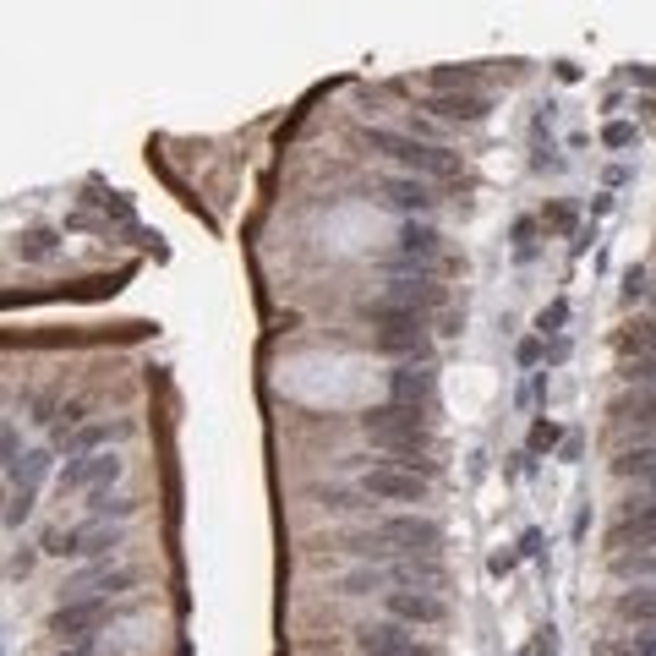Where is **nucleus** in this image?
<instances>
[{"mask_svg": "<svg viewBox=\"0 0 656 656\" xmlns=\"http://www.w3.org/2000/svg\"><path fill=\"white\" fill-rule=\"evenodd\" d=\"M361 143H367L372 154H389L394 164H405V170H416V175H449L454 170L449 148H432V143H421V137L389 132V126H367Z\"/></svg>", "mask_w": 656, "mask_h": 656, "instance_id": "2", "label": "nucleus"}, {"mask_svg": "<svg viewBox=\"0 0 656 656\" xmlns=\"http://www.w3.org/2000/svg\"><path fill=\"white\" fill-rule=\"evenodd\" d=\"M33 514V492L28 487H11V498H6V525H22Z\"/></svg>", "mask_w": 656, "mask_h": 656, "instance_id": "27", "label": "nucleus"}, {"mask_svg": "<svg viewBox=\"0 0 656 656\" xmlns=\"http://www.w3.org/2000/svg\"><path fill=\"white\" fill-rule=\"evenodd\" d=\"M542 356H547V350H542V339H525V345H520V367H536Z\"/></svg>", "mask_w": 656, "mask_h": 656, "instance_id": "32", "label": "nucleus"}, {"mask_svg": "<svg viewBox=\"0 0 656 656\" xmlns=\"http://www.w3.org/2000/svg\"><path fill=\"white\" fill-rule=\"evenodd\" d=\"M121 476V460L115 454H82L77 465L61 471V492H82V487H99V482H115Z\"/></svg>", "mask_w": 656, "mask_h": 656, "instance_id": "13", "label": "nucleus"}, {"mask_svg": "<svg viewBox=\"0 0 656 656\" xmlns=\"http://www.w3.org/2000/svg\"><path fill=\"white\" fill-rule=\"evenodd\" d=\"M651 296H656V285H651Z\"/></svg>", "mask_w": 656, "mask_h": 656, "instance_id": "35", "label": "nucleus"}, {"mask_svg": "<svg viewBox=\"0 0 656 656\" xmlns=\"http://www.w3.org/2000/svg\"><path fill=\"white\" fill-rule=\"evenodd\" d=\"M383 542H400V553H438L443 531L432 520H416V514H400V520L383 525Z\"/></svg>", "mask_w": 656, "mask_h": 656, "instance_id": "10", "label": "nucleus"}, {"mask_svg": "<svg viewBox=\"0 0 656 656\" xmlns=\"http://www.w3.org/2000/svg\"><path fill=\"white\" fill-rule=\"evenodd\" d=\"M613 574H618V580H635V574H640V580H656V553H618L613 558Z\"/></svg>", "mask_w": 656, "mask_h": 656, "instance_id": "22", "label": "nucleus"}, {"mask_svg": "<svg viewBox=\"0 0 656 656\" xmlns=\"http://www.w3.org/2000/svg\"><path fill=\"white\" fill-rule=\"evenodd\" d=\"M378 192H383V203L400 208L405 219H416V214H427V208H432L427 181H410V175H389V181H378Z\"/></svg>", "mask_w": 656, "mask_h": 656, "instance_id": "14", "label": "nucleus"}, {"mask_svg": "<svg viewBox=\"0 0 656 656\" xmlns=\"http://www.w3.org/2000/svg\"><path fill=\"white\" fill-rule=\"evenodd\" d=\"M383 296H389L394 307H405V312H432V307H443V285H432L427 274H421V279H394Z\"/></svg>", "mask_w": 656, "mask_h": 656, "instance_id": "16", "label": "nucleus"}, {"mask_svg": "<svg viewBox=\"0 0 656 656\" xmlns=\"http://www.w3.org/2000/svg\"><path fill=\"white\" fill-rule=\"evenodd\" d=\"M110 613H115V607L104 602V596H72L66 607H55V613H50V635L82 640V635H93L99 624H110Z\"/></svg>", "mask_w": 656, "mask_h": 656, "instance_id": "6", "label": "nucleus"}, {"mask_svg": "<svg viewBox=\"0 0 656 656\" xmlns=\"http://www.w3.org/2000/svg\"><path fill=\"white\" fill-rule=\"evenodd\" d=\"M651 323H656V318H651Z\"/></svg>", "mask_w": 656, "mask_h": 656, "instance_id": "36", "label": "nucleus"}, {"mask_svg": "<svg viewBox=\"0 0 656 656\" xmlns=\"http://www.w3.org/2000/svg\"><path fill=\"white\" fill-rule=\"evenodd\" d=\"M558 438H564V427H558V421H536V427H531V454L558 449Z\"/></svg>", "mask_w": 656, "mask_h": 656, "instance_id": "26", "label": "nucleus"}, {"mask_svg": "<svg viewBox=\"0 0 656 656\" xmlns=\"http://www.w3.org/2000/svg\"><path fill=\"white\" fill-rule=\"evenodd\" d=\"M55 656H88V651H82V646H72V651H55Z\"/></svg>", "mask_w": 656, "mask_h": 656, "instance_id": "34", "label": "nucleus"}, {"mask_svg": "<svg viewBox=\"0 0 656 656\" xmlns=\"http://www.w3.org/2000/svg\"><path fill=\"white\" fill-rule=\"evenodd\" d=\"M613 421L624 427H656V389H629L613 400Z\"/></svg>", "mask_w": 656, "mask_h": 656, "instance_id": "19", "label": "nucleus"}, {"mask_svg": "<svg viewBox=\"0 0 656 656\" xmlns=\"http://www.w3.org/2000/svg\"><path fill=\"white\" fill-rule=\"evenodd\" d=\"M432 389H438V372H432V361H405V367H394L389 372V394H394V405H410V410H421L432 400Z\"/></svg>", "mask_w": 656, "mask_h": 656, "instance_id": "8", "label": "nucleus"}, {"mask_svg": "<svg viewBox=\"0 0 656 656\" xmlns=\"http://www.w3.org/2000/svg\"><path fill=\"white\" fill-rule=\"evenodd\" d=\"M613 476L618 482H635L640 492H656V443H635L613 460Z\"/></svg>", "mask_w": 656, "mask_h": 656, "instance_id": "15", "label": "nucleus"}, {"mask_svg": "<svg viewBox=\"0 0 656 656\" xmlns=\"http://www.w3.org/2000/svg\"><path fill=\"white\" fill-rule=\"evenodd\" d=\"M531 236H536V225H531V219H520V225H514V241L531 246Z\"/></svg>", "mask_w": 656, "mask_h": 656, "instance_id": "33", "label": "nucleus"}, {"mask_svg": "<svg viewBox=\"0 0 656 656\" xmlns=\"http://www.w3.org/2000/svg\"><path fill=\"white\" fill-rule=\"evenodd\" d=\"M361 492H372V498H383V503H421L427 498V476L405 471V465H372V471L361 476Z\"/></svg>", "mask_w": 656, "mask_h": 656, "instance_id": "5", "label": "nucleus"}, {"mask_svg": "<svg viewBox=\"0 0 656 656\" xmlns=\"http://www.w3.org/2000/svg\"><path fill=\"white\" fill-rule=\"evenodd\" d=\"M50 246H55L50 230H28V236H22V257H50Z\"/></svg>", "mask_w": 656, "mask_h": 656, "instance_id": "29", "label": "nucleus"}, {"mask_svg": "<svg viewBox=\"0 0 656 656\" xmlns=\"http://www.w3.org/2000/svg\"><path fill=\"white\" fill-rule=\"evenodd\" d=\"M618 378L629 383V389H656V356H640V361H624L618 367Z\"/></svg>", "mask_w": 656, "mask_h": 656, "instance_id": "23", "label": "nucleus"}, {"mask_svg": "<svg viewBox=\"0 0 656 656\" xmlns=\"http://www.w3.org/2000/svg\"><path fill=\"white\" fill-rule=\"evenodd\" d=\"M482 66H438L432 72V93H476Z\"/></svg>", "mask_w": 656, "mask_h": 656, "instance_id": "20", "label": "nucleus"}, {"mask_svg": "<svg viewBox=\"0 0 656 656\" xmlns=\"http://www.w3.org/2000/svg\"><path fill=\"white\" fill-rule=\"evenodd\" d=\"M356 651H361V656H427V651L416 646V635H410L405 624H394V618L361 629V635H356Z\"/></svg>", "mask_w": 656, "mask_h": 656, "instance_id": "7", "label": "nucleus"}, {"mask_svg": "<svg viewBox=\"0 0 656 656\" xmlns=\"http://www.w3.org/2000/svg\"><path fill=\"white\" fill-rule=\"evenodd\" d=\"M564 318H569V307H564V301H553V307H547L542 318H536V328H542V334H547V328H558Z\"/></svg>", "mask_w": 656, "mask_h": 656, "instance_id": "31", "label": "nucleus"}, {"mask_svg": "<svg viewBox=\"0 0 656 656\" xmlns=\"http://www.w3.org/2000/svg\"><path fill=\"white\" fill-rule=\"evenodd\" d=\"M378 350H383V356H416V361H427L432 356V339H427V328H421V323H400V328H378Z\"/></svg>", "mask_w": 656, "mask_h": 656, "instance_id": "17", "label": "nucleus"}, {"mask_svg": "<svg viewBox=\"0 0 656 656\" xmlns=\"http://www.w3.org/2000/svg\"><path fill=\"white\" fill-rule=\"evenodd\" d=\"M607 547H613V558L618 553H656V492L624 498L613 531H607Z\"/></svg>", "mask_w": 656, "mask_h": 656, "instance_id": "3", "label": "nucleus"}, {"mask_svg": "<svg viewBox=\"0 0 656 656\" xmlns=\"http://www.w3.org/2000/svg\"><path fill=\"white\" fill-rule=\"evenodd\" d=\"M602 143L607 148H635V126H629V121H607L602 126Z\"/></svg>", "mask_w": 656, "mask_h": 656, "instance_id": "28", "label": "nucleus"}, {"mask_svg": "<svg viewBox=\"0 0 656 656\" xmlns=\"http://www.w3.org/2000/svg\"><path fill=\"white\" fill-rule=\"evenodd\" d=\"M383 607H389L394 624H443V602L427 591H389Z\"/></svg>", "mask_w": 656, "mask_h": 656, "instance_id": "11", "label": "nucleus"}, {"mask_svg": "<svg viewBox=\"0 0 656 656\" xmlns=\"http://www.w3.org/2000/svg\"><path fill=\"white\" fill-rule=\"evenodd\" d=\"M361 427H367V438L378 443L389 460L383 465H405V471H416V454H427L432 449V432H427V416L421 410H410V405H378L372 416H361ZM427 476V471H421Z\"/></svg>", "mask_w": 656, "mask_h": 656, "instance_id": "1", "label": "nucleus"}, {"mask_svg": "<svg viewBox=\"0 0 656 656\" xmlns=\"http://www.w3.org/2000/svg\"><path fill=\"white\" fill-rule=\"evenodd\" d=\"M421 110H432L438 121H460V126H476L487 121V93H427V104Z\"/></svg>", "mask_w": 656, "mask_h": 656, "instance_id": "9", "label": "nucleus"}, {"mask_svg": "<svg viewBox=\"0 0 656 656\" xmlns=\"http://www.w3.org/2000/svg\"><path fill=\"white\" fill-rule=\"evenodd\" d=\"M618 618H624V624H646V629H656V591H629V596H618Z\"/></svg>", "mask_w": 656, "mask_h": 656, "instance_id": "21", "label": "nucleus"}, {"mask_svg": "<svg viewBox=\"0 0 656 656\" xmlns=\"http://www.w3.org/2000/svg\"><path fill=\"white\" fill-rule=\"evenodd\" d=\"M646 274H640V268H629V274H624V301H635V296H646Z\"/></svg>", "mask_w": 656, "mask_h": 656, "instance_id": "30", "label": "nucleus"}, {"mask_svg": "<svg viewBox=\"0 0 656 656\" xmlns=\"http://www.w3.org/2000/svg\"><path fill=\"white\" fill-rule=\"evenodd\" d=\"M44 471H50V460H44V454H28V460H22L17 471H11V487H28V492H33Z\"/></svg>", "mask_w": 656, "mask_h": 656, "instance_id": "24", "label": "nucleus"}, {"mask_svg": "<svg viewBox=\"0 0 656 656\" xmlns=\"http://www.w3.org/2000/svg\"><path fill=\"white\" fill-rule=\"evenodd\" d=\"M110 547H121V525H110V520H88V525H72V531L44 536V553H55V558H104Z\"/></svg>", "mask_w": 656, "mask_h": 656, "instance_id": "4", "label": "nucleus"}, {"mask_svg": "<svg viewBox=\"0 0 656 656\" xmlns=\"http://www.w3.org/2000/svg\"><path fill=\"white\" fill-rule=\"evenodd\" d=\"M22 460H28V454H22V438H17V427H6V432H0V465H6V476L17 471Z\"/></svg>", "mask_w": 656, "mask_h": 656, "instance_id": "25", "label": "nucleus"}, {"mask_svg": "<svg viewBox=\"0 0 656 656\" xmlns=\"http://www.w3.org/2000/svg\"><path fill=\"white\" fill-rule=\"evenodd\" d=\"M438 246H443V236L427 225V219H405V230H400V268H427L432 257H438Z\"/></svg>", "mask_w": 656, "mask_h": 656, "instance_id": "12", "label": "nucleus"}, {"mask_svg": "<svg viewBox=\"0 0 656 656\" xmlns=\"http://www.w3.org/2000/svg\"><path fill=\"white\" fill-rule=\"evenodd\" d=\"M137 585V569H93V574H77L66 591L72 596H104V591H132ZM110 602V596H104Z\"/></svg>", "mask_w": 656, "mask_h": 656, "instance_id": "18", "label": "nucleus"}]
</instances>
